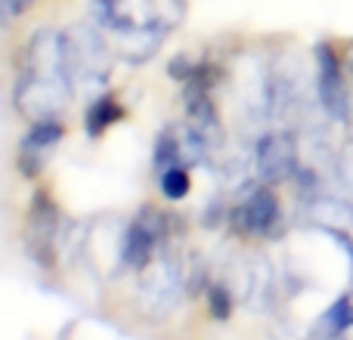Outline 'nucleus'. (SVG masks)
I'll list each match as a JSON object with an SVG mask.
<instances>
[{
    "label": "nucleus",
    "instance_id": "nucleus-6",
    "mask_svg": "<svg viewBox=\"0 0 353 340\" xmlns=\"http://www.w3.org/2000/svg\"><path fill=\"white\" fill-rule=\"evenodd\" d=\"M168 217L155 207H146L134 217V223H128V242H124V269H137L140 273L149 260L155 257V251L168 242Z\"/></svg>",
    "mask_w": 353,
    "mask_h": 340
},
{
    "label": "nucleus",
    "instance_id": "nucleus-11",
    "mask_svg": "<svg viewBox=\"0 0 353 340\" xmlns=\"http://www.w3.org/2000/svg\"><path fill=\"white\" fill-rule=\"evenodd\" d=\"M165 31L155 28V25H130V28H121V31H112V53L118 59H124L128 65H143L149 62L155 53H159L161 41H165Z\"/></svg>",
    "mask_w": 353,
    "mask_h": 340
},
{
    "label": "nucleus",
    "instance_id": "nucleus-12",
    "mask_svg": "<svg viewBox=\"0 0 353 340\" xmlns=\"http://www.w3.org/2000/svg\"><path fill=\"white\" fill-rule=\"evenodd\" d=\"M62 140V124L59 121H41L31 124L28 136L19 146V170L25 176H37L47 167V158L53 155V149Z\"/></svg>",
    "mask_w": 353,
    "mask_h": 340
},
{
    "label": "nucleus",
    "instance_id": "nucleus-2",
    "mask_svg": "<svg viewBox=\"0 0 353 340\" xmlns=\"http://www.w3.org/2000/svg\"><path fill=\"white\" fill-rule=\"evenodd\" d=\"M183 288H186V273L176 257V251L168 248V242L155 251V257L140 269V285H137V300L149 316H165L176 306Z\"/></svg>",
    "mask_w": 353,
    "mask_h": 340
},
{
    "label": "nucleus",
    "instance_id": "nucleus-19",
    "mask_svg": "<svg viewBox=\"0 0 353 340\" xmlns=\"http://www.w3.org/2000/svg\"><path fill=\"white\" fill-rule=\"evenodd\" d=\"M195 68H199V62H192L189 56H176L171 65H168V72H171V78H176V81H183V84H186V81L195 74Z\"/></svg>",
    "mask_w": 353,
    "mask_h": 340
},
{
    "label": "nucleus",
    "instance_id": "nucleus-3",
    "mask_svg": "<svg viewBox=\"0 0 353 340\" xmlns=\"http://www.w3.org/2000/svg\"><path fill=\"white\" fill-rule=\"evenodd\" d=\"M68 96H72L68 81L22 72L16 93H12V103H16L19 115H25L31 124H41V121H59V115L68 105Z\"/></svg>",
    "mask_w": 353,
    "mask_h": 340
},
{
    "label": "nucleus",
    "instance_id": "nucleus-17",
    "mask_svg": "<svg viewBox=\"0 0 353 340\" xmlns=\"http://www.w3.org/2000/svg\"><path fill=\"white\" fill-rule=\"evenodd\" d=\"M208 304H211V316L214 319H226L232 312V294H230V285L223 281H214L208 285Z\"/></svg>",
    "mask_w": 353,
    "mask_h": 340
},
{
    "label": "nucleus",
    "instance_id": "nucleus-4",
    "mask_svg": "<svg viewBox=\"0 0 353 340\" xmlns=\"http://www.w3.org/2000/svg\"><path fill=\"white\" fill-rule=\"evenodd\" d=\"M59 232L62 217L53 198L43 192L34 195L28 211V226H25V248L37 260V266H53L59 260Z\"/></svg>",
    "mask_w": 353,
    "mask_h": 340
},
{
    "label": "nucleus",
    "instance_id": "nucleus-5",
    "mask_svg": "<svg viewBox=\"0 0 353 340\" xmlns=\"http://www.w3.org/2000/svg\"><path fill=\"white\" fill-rule=\"evenodd\" d=\"M316 96L329 118H335V121H347L350 118L353 105H350L347 72H344V62L332 43H319L316 47Z\"/></svg>",
    "mask_w": 353,
    "mask_h": 340
},
{
    "label": "nucleus",
    "instance_id": "nucleus-9",
    "mask_svg": "<svg viewBox=\"0 0 353 340\" xmlns=\"http://www.w3.org/2000/svg\"><path fill=\"white\" fill-rule=\"evenodd\" d=\"M232 220H236V229L245 235H270L279 223V201L273 189H267V182L251 189L242 204L232 211Z\"/></svg>",
    "mask_w": 353,
    "mask_h": 340
},
{
    "label": "nucleus",
    "instance_id": "nucleus-7",
    "mask_svg": "<svg viewBox=\"0 0 353 340\" xmlns=\"http://www.w3.org/2000/svg\"><path fill=\"white\" fill-rule=\"evenodd\" d=\"M124 242H128V226L115 223V220H97L87 226L84 251L81 254L90 260V266L99 275H115L124 269Z\"/></svg>",
    "mask_w": 353,
    "mask_h": 340
},
{
    "label": "nucleus",
    "instance_id": "nucleus-18",
    "mask_svg": "<svg viewBox=\"0 0 353 340\" xmlns=\"http://www.w3.org/2000/svg\"><path fill=\"white\" fill-rule=\"evenodd\" d=\"M338 180L353 192V140L344 142V149L338 152Z\"/></svg>",
    "mask_w": 353,
    "mask_h": 340
},
{
    "label": "nucleus",
    "instance_id": "nucleus-16",
    "mask_svg": "<svg viewBox=\"0 0 353 340\" xmlns=\"http://www.w3.org/2000/svg\"><path fill=\"white\" fill-rule=\"evenodd\" d=\"M161 195L171 201H180L189 195V167H168L159 173Z\"/></svg>",
    "mask_w": 353,
    "mask_h": 340
},
{
    "label": "nucleus",
    "instance_id": "nucleus-15",
    "mask_svg": "<svg viewBox=\"0 0 353 340\" xmlns=\"http://www.w3.org/2000/svg\"><path fill=\"white\" fill-rule=\"evenodd\" d=\"M124 118V109L115 103L112 96H99L90 103V109H87V134L90 136H99L105 134V127H112L115 121H121Z\"/></svg>",
    "mask_w": 353,
    "mask_h": 340
},
{
    "label": "nucleus",
    "instance_id": "nucleus-20",
    "mask_svg": "<svg viewBox=\"0 0 353 340\" xmlns=\"http://www.w3.org/2000/svg\"><path fill=\"white\" fill-rule=\"evenodd\" d=\"M31 6V0H0V19H12L19 12H25Z\"/></svg>",
    "mask_w": 353,
    "mask_h": 340
},
{
    "label": "nucleus",
    "instance_id": "nucleus-10",
    "mask_svg": "<svg viewBox=\"0 0 353 340\" xmlns=\"http://www.w3.org/2000/svg\"><path fill=\"white\" fill-rule=\"evenodd\" d=\"M307 220H310L316 229L335 235L353 254V204L350 201L319 195V198H313L310 204H307Z\"/></svg>",
    "mask_w": 353,
    "mask_h": 340
},
{
    "label": "nucleus",
    "instance_id": "nucleus-14",
    "mask_svg": "<svg viewBox=\"0 0 353 340\" xmlns=\"http://www.w3.org/2000/svg\"><path fill=\"white\" fill-rule=\"evenodd\" d=\"M186 16V0H143V22L171 34Z\"/></svg>",
    "mask_w": 353,
    "mask_h": 340
},
{
    "label": "nucleus",
    "instance_id": "nucleus-1",
    "mask_svg": "<svg viewBox=\"0 0 353 340\" xmlns=\"http://www.w3.org/2000/svg\"><path fill=\"white\" fill-rule=\"evenodd\" d=\"M65 43V72L72 90H99L112 72V43L103 37V28L93 25H74L62 31Z\"/></svg>",
    "mask_w": 353,
    "mask_h": 340
},
{
    "label": "nucleus",
    "instance_id": "nucleus-13",
    "mask_svg": "<svg viewBox=\"0 0 353 340\" xmlns=\"http://www.w3.org/2000/svg\"><path fill=\"white\" fill-rule=\"evenodd\" d=\"M350 328H353V300L338 297L335 304L319 316V322L313 325V337L316 340H335V337L347 334Z\"/></svg>",
    "mask_w": 353,
    "mask_h": 340
},
{
    "label": "nucleus",
    "instance_id": "nucleus-8",
    "mask_svg": "<svg viewBox=\"0 0 353 340\" xmlns=\"http://www.w3.org/2000/svg\"><path fill=\"white\" fill-rule=\"evenodd\" d=\"M254 170H257V180L267 182V186L292 180V176L301 170L294 136L285 134V130L263 134L261 142H257V149H254Z\"/></svg>",
    "mask_w": 353,
    "mask_h": 340
}]
</instances>
